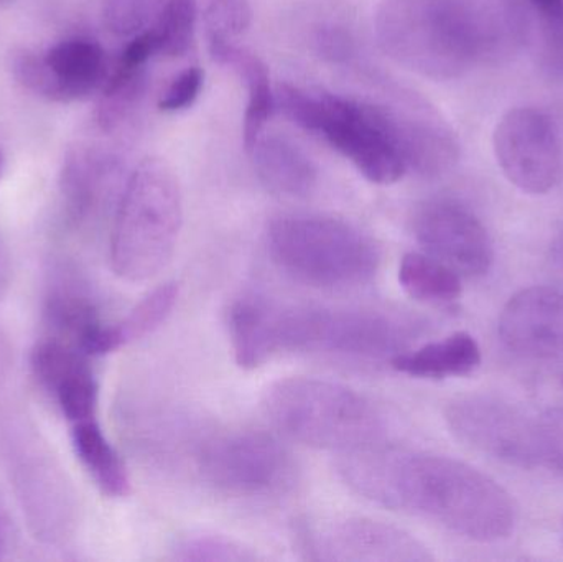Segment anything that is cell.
Segmentation results:
<instances>
[{"label": "cell", "instance_id": "obj_30", "mask_svg": "<svg viewBox=\"0 0 563 562\" xmlns=\"http://www.w3.org/2000/svg\"><path fill=\"white\" fill-rule=\"evenodd\" d=\"M250 16L247 0H210L207 15L210 42H230V36L246 29Z\"/></svg>", "mask_w": 563, "mask_h": 562}, {"label": "cell", "instance_id": "obj_33", "mask_svg": "<svg viewBox=\"0 0 563 562\" xmlns=\"http://www.w3.org/2000/svg\"><path fill=\"white\" fill-rule=\"evenodd\" d=\"M158 53L157 38L152 29L137 33L122 52L121 62L131 66H145L152 56Z\"/></svg>", "mask_w": 563, "mask_h": 562}, {"label": "cell", "instance_id": "obj_2", "mask_svg": "<svg viewBox=\"0 0 563 562\" xmlns=\"http://www.w3.org/2000/svg\"><path fill=\"white\" fill-rule=\"evenodd\" d=\"M228 327L234 360L244 370L280 353L393 360L419 333V323L384 310L279 306L260 297L234 300Z\"/></svg>", "mask_w": 563, "mask_h": 562}, {"label": "cell", "instance_id": "obj_6", "mask_svg": "<svg viewBox=\"0 0 563 562\" xmlns=\"http://www.w3.org/2000/svg\"><path fill=\"white\" fill-rule=\"evenodd\" d=\"M267 251L291 279L320 289H353L374 279L380 266L376 241L360 228L328 214L274 218Z\"/></svg>", "mask_w": 563, "mask_h": 562}, {"label": "cell", "instance_id": "obj_1", "mask_svg": "<svg viewBox=\"0 0 563 562\" xmlns=\"http://www.w3.org/2000/svg\"><path fill=\"white\" fill-rule=\"evenodd\" d=\"M336 471L366 500L479 543L506 540L518 521L515 500L501 485L446 455L377 444L340 454Z\"/></svg>", "mask_w": 563, "mask_h": 562}, {"label": "cell", "instance_id": "obj_27", "mask_svg": "<svg viewBox=\"0 0 563 562\" xmlns=\"http://www.w3.org/2000/svg\"><path fill=\"white\" fill-rule=\"evenodd\" d=\"M53 395L58 399L63 415L73 425L95 419L96 405H98V383L88 365L68 376L53 392Z\"/></svg>", "mask_w": 563, "mask_h": 562}, {"label": "cell", "instance_id": "obj_38", "mask_svg": "<svg viewBox=\"0 0 563 562\" xmlns=\"http://www.w3.org/2000/svg\"><path fill=\"white\" fill-rule=\"evenodd\" d=\"M3 172V155L2 152H0V177H2Z\"/></svg>", "mask_w": 563, "mask_h": 562}, {"label": "cell", "instance_id": "obj_18", "mask_svg": "<svg viewBox=\"0 0 563 562\" xmlns=\"http://www.w3.org/2000/svg\"><path fill=\"white\" fill-rule=\"evenodd\" d=\"M210 49L218 62L234 66L246 79L250 95H247V108L244 114V147L251 152L256 142L263 137L264 128L276 106V92L271 85L269 69L260 56L234 46L231 42L213 43Z\"/></svg>", "mask_w": 563, "mask_h": 562}, {"label": "cell", "instance_id": "obj_11", "mask_svg": "<svg viewBox=\"0 0 563 562\" xmlns=\"http://www.w3.org/2000/svg\"><path fill=\"white\" fill-rule=\"evenodd\" d=\"M495 154L505 177L525 194H548L561 180V139L554 121L538 109H512L499 121Z\"/></svg>", "mask_w": 563, "mask_h": 562}, {"label": "cell", "instance_id": "obj_15", "mask_svg": "<svg viewBox=\"0 0 563 562\" xmlns=\"http://www.w3.org/2000/svg\"><path fill=\"white\" fill-rule=\"evenodd\" d=\"M177 283H165L148 293L121 322L99 327L82 343L85 355H106L151 335L170 317L178 300Z\"/></svg>", "mask_w": 563, "mask_h": 562}, {"label": "cell", "instance_id": "obj_3", "mask_svg": "<svg viewBox=\"0 0 563 562\" xmlns=\"http://www.w3.org/2000/svg\"><path fill=\"white\" fill-rule=\"evenodd\" d=\"M384 52L433 79L465 75L486 56L515 48L518 0H383L376 16Z\"/></svg>", "mask_w": 563, "mask_h": 562}, {"label": "cell", "instance_id": "obj_12", "mask_svg": "<svg viewBox=\"0 0 563 562\" xmlns=\"http://www.w3.org/2000/svg\"><path fill=\"white\" fill-rule=\"evenodd\" d=\"M413 234L430 256L463 276H485L492 269L495 246L488 230L456 201L422 205L413 217Z\"/></svg>", "mask_w": 563, "mask_h": 562}, {"label": "cell", "instance_id": "obj_20", "mask_svg": "<svg viewBox=\"0 0 563 562\" xmlns=\"http://www.w3.org/2000/svg\"><path fill=\"white\" fill-rule=\"evenodd\" d=\"M399 284L412 299L432 306H445L462 296L459 273L430 254H406L399 264Z\"/></svg>", "mask_w": 563, "mask_h": 562}, {"label": "cell", "instance_id": "obj_19", "mask_svg": "<svg viewBox=\"0 0 563 562\" xmlns=\"http://www.w3.org/2000/svg\"><path fill=\"white\" fill-rule=\"evenodd\" d=\"M71 441L76 455L102 494L111 498L131 494L128 469L95 419L73 425Z\"/></svg>", "mask_w": 563, "mask_h": 562}, {"label": "cell", "instance_id": "obj_28", "mask_svg": "<svg viewBox=\"0 0 563 562\" xmlns=\"http://www.w3.org/2000/svg\"><path fill=\"white\" fill-rule=\"evenodd\" d=\"M167 0H104L106 25L115 35L129 36L144 32L157 19Z\"/></svg>", "mask_w": 563, "mask_h": 562}, {"label": "cell", "instance_id": "obj_9", "mask_svg": "<svg viewBox=\"0 0 563 562\" xmlns=\"http://www.w3.org/2000/svg\"><path fill=\"white\" fill-rule=\"evenodd\" d=\"M445 421L459 441L495 461L519 469L544 467L541 422L498 396L453 399Z\"/></svg>", "mask_w": 563, "mask_h": 562}, {"label": "cell", "instance_id": "obj_10", "mask_svg": "<svg viewBox=\"0 0 563 562\" xmlns=\"http://www.w3.org/2000/svg\"><path fill=\"white\" fill-rule=\"evenodd\" d=\"M303 558L323 562H426L429 548L402 528L366 517L307 521L298 528Z\"/></svg>", "mask_w": 563, "mask_h": 562}, {"label": "cell", "instance_id": "obj_8", "mask_svg": "<svg viewBox=\"0 0 563 562\" xmlns=\"http://www.w3.org/2000/svg\"><path fill=\"white\" fill-rule=\"evenodd\" d=\"M320 119L314 134L323 135L367 180L396 184L407 168L400 137V115L376 106L320 91Z\"/></svg>", "mask_w": 563, "mask_h": 562}, {"label": "cell", "instance_id": "obj_31", "mask_svg": "<svg viewBox=\"0 0 563 562\" xmlns=\"http://www.w3.org/2000/svg\"><path fill=\"white\" fill-rule=\"evenodd\" d=\"M205 73L198 66L181 71L168 86L167 91L162 95L158 101V108L162 111L174 112L181 111L194 104L195 99L200 95L203 88Z\"/></svg>", "mask_w": 563, "mask_h": 562}, {"label": "cell", "instance_id": "obj_24", "mask_svg": "<svg viewBox=\"0 0 563 562\" xmlns=\"http://www.w3.org/2000/svg\"><path fill=\"white\" fill-rule=\"evenodd\" d=\"M198 0H167L155 19L152 32L157 38L158 53L170 58L185 55L194 42Z\"/></svg>", "mask_w": 563, "mask_h": 562}, {"label": "cell", "instance_id": "obj_34", "mask_svg": "<svg viewBox=\"0 0 563 562\" xmlns=\"http://www.w3.org/2000/svg\"><path fill=\"white\" fill-rule=\"evenodd\" d=\"M531 2L551 22L552 29L563 26V0H531Z\"/></svg>", "mask_w": 563, "mask_h": 562}, {"label": "cell", "instance_id": "obj_37", "mask_svg": "<svg viewBox=\"0 0 563 562\" xmlns=\"http://www.w3.org/2000/svg\"><path fill=\"white\" fill-rule=\"evenodd\" d=\"M3 551V535H2V528H0V554H2Z\"/></svg>", "mask_w": 563, "mask_h": 562}, {"label": "cell", "instance_id": "obj_4", "mask_svg": "<svg viewBox=\"0 0 563 562\" xmlns=\"http://www.w3.org/2000/svg\"><path fill=\"white\" fill-rule=\"evenodd\" d=\"M271 425L291 441L338 454L380 444L386 422L366 396L340 383L291 376L264 392Z\"/></svg>", "mask_w": 563, "mask_h": 562}, {"label": "cell", "instance_id": "obj_17", "mask_svg": "<svg viewBox=\"0 0 563 562\" xmlns=\"http://www.w3.org/2000/svg\"><path fill=\"white\" fill-rule=\"evenodd\" d=\"M250 154L261 181L274 194L307 197L317 185L313 162L287 139L279 135L261 137Z\"/></svg>", "mask_w": 563, "mask_h": 562}, {"label": "cell", "instance_id": "obj_36", "mask_svg": "<svg viewBox=\"0 0 563 562\" xmlns=\"http://www.w3.org/2000/svg\"><path fill=\"white\" fill-rule=\"evenodd\" d=\"M10 363V346L7 340L0 335V383H2L3 376H5L7 368Z\"/></svg>", "mask_w": 563, "mask_h": 562}, {"label": "cell", "instance_id": "obj_14", "mask_svg": "<svg viewBox=\"0 0 563 562\" xmlns=\"http://www.w3.org/2000/svg\"><path fill=\"white\" fill-rule=\"evenodd\" d=\"M482 350L470 333L456 332L416 350H406L390 360L397 373L422 379L459 378L475 372Z\"/></svg>", "mask_w": 563, "mask_h": 562}, {"label": "cell", "instance_id": "obj_26", "mask_svg": "<svg viewBox=\"0 0 563 562\" xmlns=\"http://www.w3.org/2000/svg\"><path fill=\"white\" fill-rule=\"evenodd\" d=\"M85 353L62 342H42L33 349L32 370L40 385L55 392L73 373L88 365Z\"/></svg>", "mask_w": 563, "mask_h": 562}, {"label": "cell", "instance_id": "obj_5", "mask_svg": "<svg viewBox=\"0 0 563 562\" xmlns=\"http://www.w3.org/2000/svg\"><path fill=\"white\" fill-rule=\"evenodd\" d=\"M184 224L177 175L167 162L147 158L125 185L111 238V266L128 283H145L174 257Z\"/></svg>", "mask_w": 563, "mask_h": 562}, {"label": "cell", "instance_id": "obj_22", "mask_svg": "<svg viewBox=\"0 0 563 562\" xmlns=\"http://www.w3.org/2000/svg\"><path fill=\"white\" fill-rule=\"evenodd\" d=\"M106 177L104 158L78 154L68 162L63 172V194L68 198L73 217L86 218L98 208L106 190Z\"/></svg>", "mask_w": 563, "mask_h": 562}, {"label": "cell", "instance_id": "obj_21", "mask_svg": "<svg viewBox=\"0 0 563 562\" xmlns=\"http://www.w3.org/2000/svg\"><path fill=\"white\" fill-rule=\"evenodd\" d=\"M145 66L119 62L118 68L106 78L99 98L96 119L102 131H114L134 112L147 89Z\"/></svg>", "mask_w": 563, "mask_h": 562}, {"label": "cell", "instance_id": "obj_23", "mask_svg": "<svg viewBox=\"0 0 563 562\" xmlns=\"http://www.w3.org/2000/svg\"><path fill=\"white\" fill-rule=\"evenodd\" d=\"M49 326L75 340V346L82 352V343L96 329L101 327L91 300L76 289H58L46 304Z\"/></svg>", "mask_w": 563, "mask_h": 562}, {"label": "cell", "instance_id": "obj_39", "mask_svg": "<svg viewBox=\"0 0 563 562\" xmlns=\"http://www.w3.org/2000/svg\"><path fill=\"white\" fill-rule=\"evenodd\" d=\"M10 2H13V0H0V9H2V7L9 5Z\"/></svg>", "mask_w": 563, "mask_h": 562}, {"label": "cell", "instance_id": "obj_25", "mask_svg": "<svg viewBox=\"0 0 563 562\" xmlns=\"http://www.w3.org/2000/svg\"><path fill=\"white\" fill-rule=\"evenodd\" d=\"M174 558L184 562H251L260 560L241 541L214 533H191L174 547Z\"/></svg>", "mask_w": 563, "mask_h": 562}, {"label": "cell", "instance_id": "obj_35", "mask_svg": "<svg viewBox=\"0 0 563 562\" xmlns=\"http://www.w3.org/2000/svg\"><path fill=\"white\" fill-rule=\"evenodd\" d=\"M10 283V266L9 257H7L5 251L0 247V300H2L3 294L9 289Z\"/></svg>", "mask_w": 563, "mask_h": 562}, {"label": "cell", "instance_id": "obj_32", "mask_svg": "<svg viewBox=\"0 0 563 562\" xmlns=\"http://www.w3.org/2000/svg\"><path fill=\"white\" fill-rule=\"evenodd\" d=\"M539 422L544 444V467L563 478V408L548 409L539 416Z\"/></svg>", "mask_w": 563, "mask_h": 562}, {"label": "cell", "instance_id": "obj_13", "mask_svg": "<svg viewBox=\"0 0 563 562\" xmlns=\"http://www.w3.org/2000/svg\"><path fill=\"white\" fill-rule=\"evenodd\" d=\"M498 332L521 359L563 362V293L538 286L516 294L499 316Z\"/></svg>", "mask_w": 563, "mask_h": 562}, {"label": "cell", "instance_id": "obj_7", "mask_svg": "<svg viewBox=\"0 0 563 562\" xmlns=\"http://www.w3.org/2000/svg\"><path fill=\"white\" fill-rule=\"evenodd\" d=\"M198 477L218 494L267 498L294 485V458L276 438L260 431H233L201 442L195 455Z\"/></svg>", "mask_w": 563, "mask_h": 562}, {"label": "cell", "instance_id": "obj_29", "mask_svg": "<svg viewBox=\"0 0 563 562\" xmlns=\"http://www.w3.org/2000/svg\"><path fill=\"white\" fill-rule=\"evenodd\" d=\"M12 73L16 81L33 95L49 99V101H62L58 82H56L49 66L46 65L45 56L22 49L13 55Z\"/></svg>", "mask_w": 563, "mask_h": 562}, {"label": "cell", "instance_id": "obj_16", "mask_svg": "<svg viewBox=\"0 0 563 562\" xmlns=\"http://www.w3.org/2000/svg\"><path fill=\"white\" fill-rule=\"evenodd\" d=\"M43 56L58 82L62 101L86 98L108 78L104 49L95 40H63Z\"/></svg>", "mask_w": 563, "mask_h": 562}]
</instances>
